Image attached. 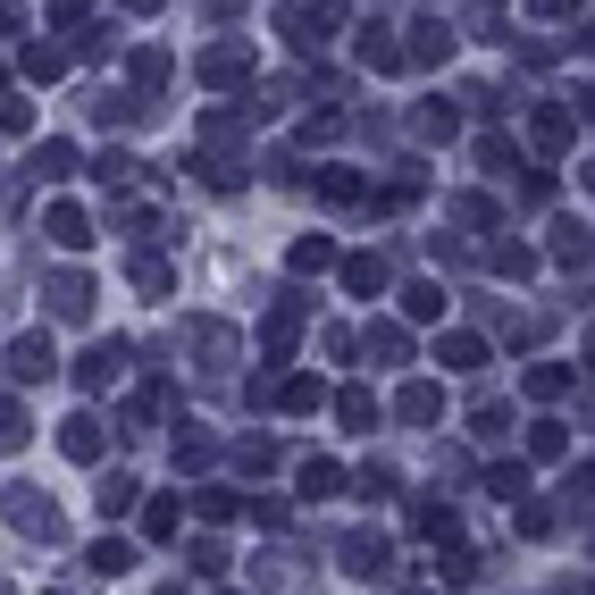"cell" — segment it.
I'll use <instances>...</instances> for the list:
<instances>
[{"label": "cell", "instance_id": "e0dca14e", "mask_svg": "<svg viewBox=\"0 0 595 595\" xmlns=\"http://www.w3.org/2000/svg\"><path fill=\"white\" fill-rule=\"evenodd\" d=\"M126 503H134V478H126V470H109V478H101V520H118Z\"/></svg>", "mask_w": 595, "mask_h": 595}, {"label": "cell", "instance_id": "1f68e13d", "mask_svg": "<svg viewBox=\"0 0 595 595\" xmlns=\"http://www.w3.org/2000/svg\"><path fill=\"white\" fill-rule=\"evenodd\" d=\"M370 419H377V403L361 394V386H352V394H345V428H370Z\"/></svg>", "mask_w": 595, "mask_h": 595}, {"label": "cell", "instance_id": "d4e9b609", "mask_svg": "<svg viewBox=\"0 0 595 595\" xmlns=\"http://www.w3.org/2000/svg\"><path fill=\"white\" fill-rule=\"evenodd\" d=\"M487 487H495V495H529V470H520V462H495V470H487Z\"/></svg>", "mask_w": 595, "mask_h": 595}, {"label": "cell", "instance_id": "836d02e7", "mask_svg": "<svg viewBox=\"0 0 595 595\" xmlns=\"http://www.w3.org/2000/svg\"><path fill=\"white\" fill-rule=\"evenodd\" d=\"M126 9H159V0H126Z\"/></svg>", "mask_w": 595, "mask_h": 595}, {"label": "cell", "instance_id": "83f0119b", "mask_svg": "<svg viewBox=\"0 0 595 595\" xmlns=\"http://www.w3.org/2000/svg\"><path fill=\"white\" fill-rule=\"evenodd\" d=\"M126 562H134V554H126L118 536H101V545H93V570H101V579H118V570H126Z\"/></svg>", "mask_w": 595, "mask_h": 595}, {"label": "cell", "instance_id": "484cf974", "mask_svg": "<svg viewBox=\"0 0 595 595\" xmlns=\"http://www.w3.org/2000/svg\"><path fill=\"white\" fill-rule=\"evenodd\" d=\"M370 352H377V361H403L411 336H403V327H370Z\"/></svg>", "mask_w": 595, "mask_h": 595}, {"label": "cell", "instance_id": "4fadbf2b", "mask_svg": "<svg viewBox=\"0 0 595 595\" xmlns=\"http://www.w3.org/2000/svg\"><path fill=\"white\" fill-rule=\"evenodd\" d=\"M562 419H536V428H529V453H536V462H562Z\"/></svg>", "mask_w": 595, "mask_h": 595}, {"label": "cell", "instance_id": "277c9868", "mask_svg": "<svg viewBox=\"0 0 595 595\" xmlns=\"http://www.w3.org/2000/svg\"><path fill=\"white\" fill-rule=\"evenodd\" d=\"M42 235H51L60 251H85V244H93V219H85L76 202H51V219H42Z\"/></svg>", "mask_w": 595, "mask_h": 595}, {"label": "cell", "instance_id": "8992f818", "mask_svg": "<svg viewBox=\"0 0 595 595\" xmlns=\"http://www.w3.org/2000/svg\"><path fill=\"white\" fill-rule=\"evenodd\" d=\"M42 185H60V177H76V143H34V159H26Z\"/></svg>", "mask_w": 595, "mask_h": 595}, {"label": "cell", "instance_id": "30bf717a", "mask_svg": "<svg viewBox=\"0 0 595 595\" xmlns=\"http://www.w3.org/2000/svg\"><path fill=\"white\" fill-rule=\"evenodd\" d=\"M529 394H536V403H562V394H570V361H536Z\"/></svg>", "mask_w": 595, "mask_h": 595}, {"label": "cell", "instance_id": "ba28073f", "mask_svg": "<svg viewBox=\"0 0 595 595\" xmlns=\"http://www.w3.org/2000/svg\"><path fill=\"white\" fill-rule=\"evenodd\" d=\"M411 529H419V536H453V529H462V512H453L444 495H428L419 512H411Z\"/></svg>", "mask_w": 595, "mask_h": 595}, {"label": "cell", "instance_id": "8fae6325", "mask_svg": "<svg viewBox=\"0 0 595 595\" xmlns=\"http://www.w3.org/2000/svg\"><path fill=\"white\" fill-rule=\"evenodd\" d=\"M210 462H219V453H210V437H202V428H177V470H185V478H202Z\"/></svg>", "mask_w": 595, "mask_h": 595}, {"label": "cell", "instance_id": "3957f363", "mask_svg": "<svg viewBox=\"0 0 595 595\" xmlns=\"http://www.w3.org/2000/svg\"><path fill=\"white\" fill-rule=\"evenodd\" d=\"M60 453H67V462H101V453H109V437H101L93 411H76V419L60 428Z\"/></svg>", "mask_w": 595, "mask_h": 595}, {"label": "cell", "instance_id": "cb8c5ba5", "mask_svg": "<svg viewBox=\"0 0 595 595\" xmlns=\"http://www.w3.org/2000/svg\"><path fill=\"white\" fill-rule=\"evenodd\" d=\"M403 311H411V319H444V294H437V285H411Z\"/></svg>", "mask_w": 595, "mask_h": 595}, {"label": "cell", "instance_id": "d6a6232c", "mask_svg": "<svg viewBox=\"0 0 595 595\" xmlns=\"http://www.w3.org/2000/svg\"><path fill=\"white\" fill-rule=\"evenodd\" d=\"M51 9H60V17H76V9H85V0H51Z\"/></svg>", "mask_w": 595, "mask_h": 595}, {"label": "cell", "instance_id": "7c38bea8", "mask_svg": "<svg viewBox=\"0 0 595 595\" xmlns=\"http://www.w3.org/2000/svg\"><path fill=\"white\" fill-rule=\"evenodd\" d=\"M345 285L361 294V302H370L377 285H386V260H377V251H352V260H345Z\"/></svg>", "mask_w": 595, "mask_h": 595}, {"label": "cell", "instance_id": "7a4b0ae2", "mask_svg": "<svg viewBox=\"0 0 595 595\" xmlns=\"http://www.w3.org/2000/svg\"><path fill=\"white\" fill-rule=\"evenodd\" d=\"M9 377H17V386L60 377V352H51V336H17V345H9Z\"/></svg>", "mask_w": 595, "mask_h": 595}, {"label": "cell", "instance_id": "5bb4252c", "mask_svg": "<svg viewBox=\"0 0 595 595\" xmlns=\"http://www.w3.org/2000/svg\"><path fill=\"white\" fill-rule=\"evenodd\" d=\"M319 202H361V177L352 168H319Z\"/></svg>", "mask_w": 595, "mask_h": 595}, {"label": "cell", "instance_id": "f1b7e54d", "mask_svg": "<svg viewBox=\"0 0 595 595\" xmlns=\"http://www.w3.org/2000/svg\"><path fill=\"white\" fill-rule=\"evenodd\" d=\"M93 177H101V185H126V177H134V152H101Z\"/></svg>", "mask_w": 595, "mask_h": 595}, {"label": "cell", "instance_id": "603a6c76", "mask_svg": "<svg viewBox=\"0 0 595 595\" xmlns=\"http://www.w3.org/2000/svg\"><path fill=\"white\" fill-rule=\"evenodd\" d=\"M193 512H202V520H235V512H244V503L227 495V487H202V495H193Z\"/></svg>", "mask_w": 595, "mask_h": 595}, {"label": "cell", "instance_id": "4316f807", "mask_svg": "<svg viewBox=\"0 0 595 595\" xmlns=\"http://www.w3.org/2000/svg\"><path fill=\"white\" fill-rule=\"evenodd\" d=\"M437 411H444L437 386H411V394H403V419H437Z\"/></svg>", "mask_w": 595, "mask_h": 595}, {"label": "cell", "instance_id": "5b68a950", "mask_svg": "<svg viewBox=\"0 0 595 595\" xmlns=\"http://www.w3.org/2000/svg\"><path fill=\"white\" fill-rule=\"evenodd\" d=\"M76 377H85L93 394H109V386H118V377H126V345H93V352H85V361H76Z\"/></svg>", "mask_w": 595, "mask_h": 595}, {"label": "cell", "instance_id": "d6986e66", "mask_svg": "<svg viewBox=\"0 0 595 595\" xmlns=\"http://www.w3.org/2000/svg\"><path fill=\"white\" fill-rule=\"evenodd\" d=\"M251 76V51H210V85H244Z\"/></svg>", "mask_w": 595, "mask_h": 595}, {"label": "cell", "instance_id": "ac0fdd59", "mask_svg": "<svg viewBox=\"0 0 595 595\" xmlns=\"http://www.w3.org/2000/svg\"><path fill=\"white\" fill-rule=\"evenodd\" d=\"M143 536H152V545H168V536H177V495H159L152 512H143Z\"/></svg>", "mask_w": 595, "mask_h": 595}, {"label": "cell", "instance_id": "9a60e30c", "mask_svg": "<svg viewBox=\"0 0 595 595\" xmlns=\"http://www.w3.org/2000/svg\"><path fill=\"white\" fill-rule=\"evenodd\" d=\"M294 269H302V277H311V269H336V244H327V235H302V244H294Z\"/></svg>", "mask_w": 595, "mask_h": 595}, {"label": "cell", "instance_id": "ffe728a7", "mask_svg": "<svg viewBox=\"0 0 595 595\" xmlns=\"http://www.w3.org/2000/svg\"><path fill=\"white\" fill-rule=\"evenodd\" d=\"M536 143L562 152V143H570V109H536Z\"/></svg>", "mask_w": 595, "mask_h": 595}, {"label": "cell", "instance_id": "6da1fadb", "mask_svg": "<svg viewBox=\"0 0 595 595\" xmlns=\"http://www.w3.org/2000/svg\"><path fill=\"white\" fill-rule=\"evenodd\" d=\"M9 529L17 536H60V512H51V495H34V487H9Z\"/></svg>", "mask_w": 595, "mask_h": 595}, {"label": "cell", "instance_id": "9c48e42d", "mask_svg": "<svg viewBox=\"0 0 595 595\" xmlns=\"http://www.w3.org/2000/svg\"><path fill=\"white\" fill-rule=\"evenodd\" d=\"M51 311L85 319V311H93V285H85V277H51Z\"/></svg>", "mask_w": 595, "mask_h": 595}, {"label": "cell", "instance_id": "2e32d148", "mask_svg": "<svg viewBox=\"0 0 595 595\" xmlns=\"http://www.w3.org/2000/svg\"><path fill=\"white\" fill-rule=\"evenodd\" d=\"M444 370H478V361H487V345H478V336H444Z\"/></svg>", "mask_w": 595, "mask_h": 595}, {"label": "cell", "instance_id": "4dcf8cb0", "mask_svg": "<svg viewBox=\"0 0 595 595\" xmlns=\"http://www.w3.org/2000/svg\"><path fill=\"white\" fill-rule=\"evenodd\" d=\"M26 126H34V109H26L17 93H9V101H0V134H26Z\"/></svg>", "mask_w": 595, "mask_h": 595}, {"label": "cell", "instance_id": "7402d4cb", "mask_svg": "<svg viewBox=\"0 0 595 595\" xmlns=\"http://www.w3.org/2000/svg\"><path fill=\"white\" fill-rule=\"evenodd\" d=\"M336 487H345L336 462H302V495H336Z\"/></svg>", "mask_w": 595, "mask_h": 595}, {"label": "cell", "instance_id": "52a82bcc", "mask_svg": "<svg viewBox=\"0 0 595 595\" xmlns=\"http://www.w3.org/2000/svg\"><path fill=\"white\" fill-rule=\"evenodd\" d=\"M345 562L352 579H386V536H345Z\"/></svg>", "mask_w": 595, "mask_h": 595}, {"label": "cell", "instance_id": "44dd1931", "mask_svg": "<svg viewBox=\"0 0 595 595\" xmlns=\"http://www.w3.org/2000/svg\"><path fill=\"white\" fill-rule=\"evenodd\" d=\"M319 403H327L319 377H285V411H319Z\"/></svg>", "mask_w": 595, "mask_h": 595}, {"label": "cell", "instance_id": "f546056e", "mask_svg": "<svg viewBox=\"0 0 595 595\" xmlns=\"http://www.w3.org/2000/svg\"><path fill=\"white\" fill-rule=\"evenodd\" d=\"M17 444H26V411L0 403V453H17Z\"/></svg>", "mask_w": 595, "mask_h": 595}]
</instances>
